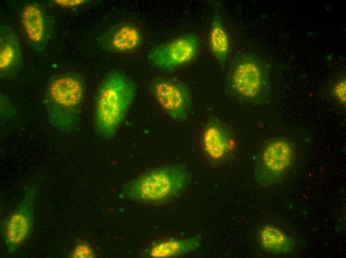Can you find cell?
<instances>
[{"label": "cell", "instance_id": "cell-16", "mask_svg": "<svg viewBox=\"0 0 346 258\" xmlns=\"http://www.w3.org/2000/svg\"><path fill=\"white\" fill-rule=\"evenodd\" d=\"M94 256L92 248L85 242L77 244L71 254L72 258H92Z\"/></svg>", "mask_w": 346, "mask_h": 258}, {"label": "cell", "instance_id": "cell-12", "mask_svg": "<svg viewBox=\"0 0 346 258\" xmlns=\"http://www.w3.org/2000/svg\"><path fill=\"white\" fill-rule=\"evenodd\" d=\"M22 64V55L18 38L13 29L7 24L0 26V76H14Z\"/></svg>", "mask_w": 346, "mask_h": 258}, {"label": "cell", "instance_id": "cell-14", "mask_svg": "<svg viewBox=\"0 0 346 258\" xmlns=\"http://www.w3.org/2000/svg\"><path fill=\"white\" fill-rule=\"evenodd\" d=\"M208 43L213 57L220 66L224 67L228 60L230 44L228 32L222 19L221 5L219 2L215 5Z\"/></svg>", "mask_w": 346, "mask_h": 258}, {"label": "cell", "instance_id": "cell-13", "mask_svg": "<svg viewBox=\"0 0 346 258\" xmlns=\"http://www.w3.org/2000/svg\"><path fill=\"white\" fill-rule=\"evenodd\" d=\"M200 235L177 239L170 238L155 243L144 252L146 258H169L184 255L198 250L201 245Z\"/></svg>", "mask_w": 346, "mask_h": 258}, {"label": "cell", "instance_id": "cell-18", "mask_svg": "<svg viewBox=\"0 0 346 258\" xmlns=\"http://www.w3.org/2000/svg\"><path fill=\"white\" fill-rule=\"evenodd\" d=\"M53 3L64 8H76L88 3L87 0H54Z\"/></svg>", "mask_w": 346, "mask_h": 258}, {"label": "cell", "instance_id": "cell-6", "mask_svg": "<svg viewBox=\"0 0 346 258\" xmlns=\"http://www.w3.org/2000/svg\"><path fill=\"white\" fill-rule=\"evenodd\" d=\"M149 90L167 116L177 122L188 118L192 107V96L187 85L173 77L160 76L149 85Z\"/></svg>", "mask_w": 346, "mask_h": 258}, {"label": "cell", "instance_id": "cell-8", "mask_svg": "<svg viewBox=\"0 0 346 258\" xmlns=\"http://www.w3.org/2000/svg\"><path fill=\"white\" fill-rule=\"evenodd\" d=\"M199 48L198 36L187 33L154 47L148 52L146 59L155 68L173 70L193 61Z\"/></svg>", "mask_w": 346, "mask_h": 258}, {"label": "cell", "instance_id": "cell-5", "mask_svg": "<svg viewBox=\"0 0 346 258\" xmlns=\"http://www.w3.org/2000/svg\"><path fill=\"white\" fill-rule=\"evenodd\" d=\"M294 149L284 138L267 142L256 159L254 178L260 186H267L280 181L287 173L293 161Z\"/></svg>", "mask_w": 346, "mask_h": 258}, {"label": "cell", "instance_id": "cell-7", "mask_svg": "<svg viewBox=\"0 0 346 258\" xmlns=\"http://www.w3.org/2000/svg\"><path fill=\"white\" fill-rule=\"evenodd\" d=\"M36 194L35 187L26 188L20 202L1 222V235L6 253L9 255L14 254L32 233Z\"/></svg>", "mask_w": 346, "mask_h": 258}, {"label": "cell", "instance_id": "cell-1", "mask_svg": "<svg viewBox=\"0 0 346 258\" xmlns=\"http://www.w3.org/2000/svg\"><path fill=\"white\" fill-rule=\"evenodd\" d=\"M137 94L134 80L119 70L108 72L100 82L95 96L93 125L99 138L108 140L116 134Z\"/></svg>", "mask_w": 346, "mask_h": 258}, {"label": "cell", "instance_id": "cell-10", "mask_svg": "<svg viewBox=\"0 0 346 258\" xmlns=\"http://www.w3.org/2000/svg\"><path fill=\"white\" fill-rule=\"evenodd\" d=\"M203 150L207 157L216 162L227 158L235 148V142L227 127L216 118L210 119L202 135Z\"/></svg>", "mask_w": 346, "mask_h": 258}, {"label": "cell", "instance_id": "cell-4", "mask_svg": "<svg viewBox=\"0 0 346 258\" xmlns=\"http://www.w3.org/2000/svg\"><path fill=\"white\" fill-rule=\"evenodd\" d=\"M227 86L233 96L244 102H261L268 88V71L265 63L252 54L237 57L229 69Z\"/></svg>", "mask_w": 346, "mask_h": 258}, {"label": "cell", "instance_id": "cell-15", "mask_svg": "<svg viewBox=\"0 0 346 258\" xmlns=\"http://www.w3.org/2000/svg\"><path fill=\"white\" fill-rule=\"evenodd\" d=\"M258 241L264 250L275 254H284L289 252L293 248L294 243L292 239L276 226L267 224L259 230L258 234Z\"/></svg>", "mask_w": 346, "mask_h": 258}, {"label": "cell", "instance_id": "cell-17", "mask_svg": "<svg viewBox=\"0 0 346 258\" xmlns=\"http://www.w3.org/2000/svg\"><path fill=\"white\" fill-rule=\"evenodd\" d=\"M333 92L337 100L343 105H346V82L345 78L339 79L334 84Z\"/></svg>", "mask_w": 346, "mask_h": 258}, {"label": "cell", "instance_id": "cell-3", "mask_svg": "<svg viewBox=\"0 0 346 258\" xmlns=\"http://www.w3.org/2000/svg\"><path fill=\"white\" fill-rule=\"evenodd\" d=\"M190 180L191 175L186 167L164 166L149 170L130 181L124 185L121 194L135 202L161 203L180 195Z\"/></svg>", "mask_w": 346, "mask_h": 258}, {"label": "cell", "instance_id": "cell-9", "mask_svg": "<svg viewBox=\"0 0 346 258\" xmlns=\"http://www.w3.org/2000/svg\"><path fill=\"white\" fill-rule=\"evenodd\" d=\"M22 32L30 46L38 52H44L51 39L53 24L45 8L36 2L26 3L20 13Z\"/></svg>", "mask_w": 346, "mask_h": 258}, {"label": "cell", "instance_id": "cell-2", "mask_svg": "<svg viewBox=\"0 0 346 258\" xmlns=\"http://www.w3.org/2000/svg\"><path fill=\"white\" fill-rule=\"evenodd\" d=\"M85 92V80L77 72H62L49 79L44 101L48 121L55 129L69 133L76 128Z\"/></svg>", "mask_w": 346, "mask_h": 258}, {"label": "cell", "instance_id": "cell-11", "mask_svg": "<svg viewBox=\"0 0 346 258\" xmlns=\"http://www.w3.org/2000/svg\"><path fill=\"white\" fill-rule=\"evenodd\" d=\"M97 41L100 47L107 52L124 53L139 48L142 44L143 37L134 25L119 22L101 34Z\"/></svg>", "mask_w": 346, "mask_h": 258}]
</instances>
